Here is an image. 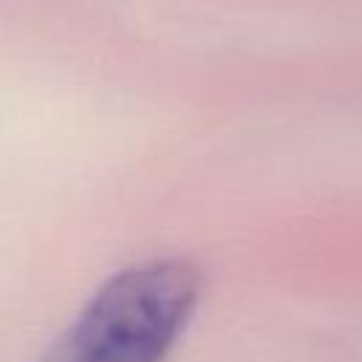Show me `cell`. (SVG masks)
Here are the masks:
<instances>
[{
    "label": "cell",
    "instance_id": "obj_1",
    "mask_svg": "<svg viewBox=\"0 0 362 362\" xmlns=\"http://www.w3.org/2000/svg\"><path fill=\"white\" fill-rule=\"evenodd\" d=\"M204 291L201 269L178 255L110 274L37 362H167Z\"/></svg>",
    "mask_w": 362,
    "mask_h": 362
}]
</instances>
